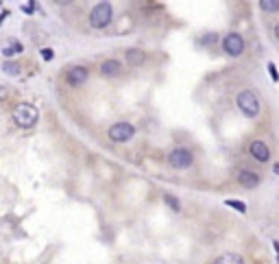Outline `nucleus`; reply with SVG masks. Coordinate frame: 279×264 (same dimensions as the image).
<instances>
[{
	"label": "nucleus",
	"instance_id": "obj_18",
	"mask_svg": "<svg viewBox=\"0 0 279 264\" xmlns=\"http://www.w3.org/2000/svg\"><path fill=\"white\" fill-rule=\"evenodd\" d=\"M22 11H24V13H33L35 11V2H24V4H22Z\"/></svg>",
	"mask_w": 279,
	"mask_h": 264
},
{
	"label": "nucleus",
	"instance_id": "obj_10",
	"mask_svg": "<svg viewBox=\"0 0 279 264\" xmlns=\"http://www.w3.org/2000/svg\"><path fill=\"white\" fill-rule=\"evenodd\" d=\"M238 181L242 183L244 188H255L259 183V177L255 175V173H251V171H240L238 173Z\"/></svg>",
	"mask_w": 279,
	"mask_h": 264
},
{
	"label": "nucleus",
	"instance_id": "obj_20",
	"mask_svg": "<svg viewBox=\"0 0 279 264\" xmlns=\"http://www.w3.org/2000/svg\"><path fill=\"white\" fill-rule=\"evenodd\" d=\"M7 98H9V89L0 86V103H2V101H7Z\"/></svg>",
	"mask_w": 279,
	"mask_h": 264
},
{
	"label": "nucleus",
	"instance_id": "obj_6",
	"mask_svg": "<svg viewBox=\"0 0 279 264\" xmlns=\"http://www.w3.org/2000/svg\"><path fill=\"white\" fill-rule=\"evenodd\" d=\"M168 164L173 168H188L190 164H192V153H190L188 149H175L173 153L168 155Z\"/></svg>",
	"mask_w": 279,
	"mask_h": 264
},
{
	"label": "nucleus",
	"instance_id": "obj_14",
	"mask_svg": "<svg viewBox=\"0 0 279 264\" xmlns=\"http://www.w3.org/2000/svg\"><path fill=\"white\" fill-rule=\"evenodd\" d=\"M259 7H262V11H279V0H259Z\"/></svg>",
	"mask_w": 279,
	"mask_h": 264
},
{
	"label": "nucleus",
	"instance_id": "obj_2",
	"mask_svg": "<svg viewBox=\"0 0 279 264\" xmlns=\"http://www.w3.org/2000/svg\"><path fill=\"white\" fill-rule=\"evenodd\" d=\"M236 103H238V110L242 111L246 118H255L259 114V101L253 89H242V92L238 94V98H236Z\"/></svg>",
	"mask_w": 279,
	"mask_h": 264
},
{
	"label": "nucleus",
	"instance_id": "obj_4",
	"mask_svg": "<svg viewBox=\"0 0 279 264\" xmlns=\"http://www.w3.org/2000/svg\"><path fill=\"white\" fill-rule=\"evenodd\" d=\"M222 48H225V53L231 55V57L242 55V50H244L242 35H238V33H227V35L222 37Z\"/></svg>",
	"mask_w": 279,
	"mask_h": 264
},
{
	"label": "nucleus",
	"instance_id": "obj_5",
	"mask_svg": "<svg viewBox=\"0 0 279 264\" xmlns=\"http://www.w3.org/2000/svg\"><path fill=\"white\" fill-rule=\"evenodd\" d=\"M133 133H136V129H133V125H129V122H116L109 129V138L114 140V142H127V140L133 138Z\"/></svg>",
	"mask_w": 279,
	"mask_h": 264
},
{
	"label": "nucleus",
	"instance_id": "obj_11",
	"mask_svg": "<svg viewBox=\"0 0 279 264\" xmlns=\"http://www.w3.org/2000/svg\"><path fill=\"white\" fill-rule=\"evenodd\" d=\"M124 59H127V64H131V66H140V64H144L146 55H144L140 48H129L127 53H124Z\"/></svg>",
	"mask_w": 279,
	"mask_h": 264
},
{
	"label": "nucleus",
	"instance_id": "obj_1",
	"mask_svg": "<svg viewBox=\"0 0 279 264\" xmlns=\"http://www.w3.org/2000/svg\"><path fill=\"white\" fill-rule=\"evenodd\" d=\"M37 110L31 103H18L13 107V122H16L20 129H31V127L37 122Z\"/></svg>",
	"mask_w": 279,
	"mask_h": 264
},
{
	"label": "nucleus",
	"instance_id": "obj_9",
	"mask_svg": "<svg viewBox=\"0 0 279 264\" xmlns=\"http://www.w3.org/2000/svg\"><path fill=\"white\" fill-rule=\"evenodd\" d=\"M122 70V64L116 59H107L103 66H100V72H103V77H116V74Z\"/></svg>",
	"mask_w": 279,
	"mask_h": 264
},
{
	"label": "nucleus",
	"instance_id": "obj_3",
	"mask_svg": "<svg viewBox=\"0 0 279 264\" xmlns=\"http://www.w3.org/2000/svg\"><path fill=\"white\" fill-rule=\"evenodd\" d=\"M111 16H114V9H111L109 2H99L90 13V24L94 29H105L111 22Z\"/></svg>",
	"mask_w": 279,
	"mask_h": 264
},
{
	"label": "nucleus",
	"instance_id": "obj_23",
	"mask_svg": "<svg viewBox=\"0 0 279 264\" xmlns=\"http://www.w3.org/2000/svg\"><path fill=\"white\" fill-rule=\"evenodd\" d=\"M275 249H277V260H279V242H275Z\"/></svg>",
	"mask_w": 279,
	"mask_h": 264
},
{
	"label": "nucleus",
	"instance_id": "obj_22",
	"mask_svg": "<svg viewBox=\"0 0 279 264\" xmlns=\"http://www.w3.org/2000/svg\"><path fill=\"white\" fill-rule=\"evenodd\" d=\"M275 37H277V42H279V22L275 24Z\"/></svg>",
	"mask_w": 279,
	"mask_h": 264
},
{
	"label": "nucleus",
	"instance_id": "obj_24",
	"mask_svg": "<svg viewBox=\"0 0 279 264\" xmlns=\"http://www.w3.org/2000/svg\"><path fill=\"white\" fill-rule=\"evenodd\" d=\"M275 175H279V164H275Z\"/></svg>",
	"mask_w": 279,
	"mask_h": 264
},
{
	"label": "nucleus",
	"instance_id": "obj_17",
	"mask_svg": "<svg viewBox=\"0 0 279 264\" xmlns=\"http://www.w3.org/2000/svg\"><path fill=\"white\" fill-rule=\"evenodd\" d=\"M268 72H271V79L273 81H279V72H277V68L273 64H268Z\"/></svg>",
	"mask_w": 279,
	"mask_h": 264
},
{
	"label": "nucleus",
	"instance_id": "obj_21",
	"mask_svg": "<svg viewBox=\"0 0 279 264\" xmlns=\"http://www.w3.org/2000/svg\"><path fill=\"white\" fill-rule=\"evenodd\" d=\"M214 40H216V33H212V35H207V37H205V44H209V42L214 44Z\"/></svg>",
	"mask_w": 279,
	"mask_h": 264
},
{
	"label": "nucleus",
	"instance_id": "obj_8",
	"mask_svg": "<svg viewBox=\"0 0 279 264\" xmlns=\"http://www.w3.org/2000/svg\"><path fill=\"white\" fill-rule=\"evenodd\" d=\"M87 81V68L83 66H72L68 70V83L70 86H81V83Z\"/></svg>",
	"mask_w": 279,
	"mask_h": 264
},
{
	"label": "nucleus",
	"instance_id": "obj_12",
	"mask_svg": "<svg viewBox=\"0 0 279 264\" xmlns=\"http://www.w3.org/2000/svg\"><path fill=\"white\" fill-rule=\"evenodd\" d=\"M214 264H244V260L238 256V253H222L220 258H216Z\"/></svg>",
	"mask_w": 279,
	"mask_h": 264
},
{
	"label": "nucleus",
	"instance_id": "obj_19",
	"mask_svg": "<svg viewBox=\"0 0 279 264\" xmlns=\"http://www.w3.org/2000/svg\"><path fill=\"white\" fill-rule=\"evenodd\" d=\"M41 57H44L46 61H50V59H53V50H50V48H41Z\"/></svg>",
	"mask_w": 279,
	"mask_h": 264
},
{
	"label": "nucleus",
	"instance_id": "obj_7",
	"mask_svg": "<svg viewBox=\"0 0 279 264\" xmlns=\"http://www.w3.org/2000/svg\"><path fill=\"white\" fill-rule=\"evenodd\" d=\"M251 155H253L258 162H268V157H271V149L266 147V142H262V140H255V142H251Z\"/></svg>",
	"mask_w": 279,
	"mask_h": 264
},
{
	"label": "nucleus",
	"instance_id": "obj_15",
	"mask_svg": "<svg viewBox=\"0 0 279 264\" xmlns=\"http://www.w3.org/2000/svg\"><path fill=\"white\" fill-rule=\"evenodd\" d=\"M225 205L234 207V210H238V212H246V205L240 203V201H225Z\"/></svg>",
	"mask_w": 279,
	"mask_h": 264
},
{
	"label": "nucleus",
	"instance_id": "obj_13",
	"mask_svg": "<svg viewBox=\"0 0 279 264\" xmlns=\"http://www.w3.org/2000/svg\"><path fill=\"white\" fill-rule=\"evenodd\" d=\"M2 72L11 74V77H20V64H18V61H4V64H2Z\"/></svg>",
	"mask_w": 279,
	"mask_h": 264
},
{
	"label": "nucleus",
	"instance_id": "obj_16",
	"mask_svg": "<svg viewBox=\"0 0 279 264\" xmlns=\"http://www.w3.org/2000/svg\"><path fill=\"white\" fill-rule=\"evenodd\" d=\"M166 205H168V207H173L175 212H179V207H181V205H179V201H177L175 197H166Z\"/></svg>",
	"mask_w": 279,
	"mask_h": 264
}]
</instances>
